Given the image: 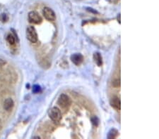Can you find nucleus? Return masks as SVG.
Listing matches in <instances>:
<instances>
[{"label":"nucleus","instance_id":"ddd939ff","mask_svg":"<svg viewBox=\"0 0 159 139\" xmlns=\"http://www.w3.org/2000/svg\"><path fill=\"white\" fill-rule=\"evenodd\" d=\"M41 89H40V87L39 85H34L33 86V91L34 93H38L39 91H40Z\"/></svg>","mask_w":159,"mask_h":139},{"label":"nucleus","instance_id":"2eb2a0df","mask_svg":"<svg viewBox=\"0 0 159 139\" xmlns=\"http://www.w3.org/2000/svg\"><path fill=\"white\" fill-rule=\"evenodd\" d=\"M5 64H6V62L4 61V60L0 59V68L2 67V66H4Z\"/></svg>","mask_w":159,"mask_h":139},{"label":"nucleus","instance_id":"f257e3e1","mask_svg":"<svg viewBox=\"0 0 159 139\" xmlns=\"http://www.w3.org/2000/svg\"><path fill=\"white\" fill-rule=\"evenodd\" d=\"M27 39L32 42L36 43L38 42V34L36 28L33 26H28L26 29Z\"/></svg>","mask_w":159,"mask_h":139},{"label":"nucleus","instance_id":"39448f33","mask_svg":"<svg viewBox=\"0 0 159 139\" xmlns=\"http://www.w3.org/2000/svg\"><path fill=\"white\" fill-rule=\"evenodd\" d=\"M42 13H43L44 17H45L47 20L50 21H53L55 20V13L53 11V10L51 9L49 7H45L43 11H42Z\"/></svg>","mask_w":159,"mask_h":139},{"label":"nucleus","instance_id":"0eeeda50","mask_svg":"<svg viewBox=\"0 0 159 139\" xmlns=\"http://www.w3.org/2000/svg\"><path fill=\"white\" fill-rule=\"evenodd\" d=\"M110 103H111L112 106L114 107V108H116V109L117 110L121 109V101L119 98L117 97V96H115V97L112 98L111 101H110Z\"/></svg>","mask_w":159,"mask_h":139},{"label":"nucleus","instance_id":"1a4fd4ad","mask_svg":"<svg viewBox=\"0 0 159 139\" xmlns=\"http://www.w3.org/2000/svg\"><path fill=\"white\" fill-rule=\"evenodd\" d=\"M93 59H94L95 63H96L97 66H102V56H101V54L98 52L95 53L94 55H93Z\"/></svg>","mask_w":159,"mask_h":139},{"label":"nucleus","instance_id":"f3484780","mask_svg":"<svg viewBox=\"0 0 159 139\" xmlns=\"http://www.w3.org/2000/svg\"><path fill=\"white\" fill-rule=\"evenodd\" d=\"M34 138H40V137L38 136V137H34Z\"/></svg>","mask_w":159,"mask_h":139},{"label":"nucleus","instance_id":"423d86ee","mask_svg":"<svg viewBox=\"0 0 159 139\" xmlns=\"http://www.w3.org/2000/svg\"><path fill=\"white\" fill-rule=\"evenodd\" d=\"M71 60H72V63L76 66H78L84 60V56L81 54H74L71 56Z\"/></svg>","mask_w":159,"mask_h":139},{"label":"nucleus","instance_id":"4468645a","mask_svg":"<svg viewBox=\"0 0 159 139\" xmlns=\"http://www.w3.org/2000/svg\"><path fill=\"white\" fill-rule=\"evenodd\" d=\"M113 85L115 87H118L120 86V80L115 79L113 81Z\"/></svg>","mask_w":159,"mask_h":139},{"label":"nucleus","instance_id":"9d476101","mask_svg":"<svg viewBox=\"0 0 159 139\" xmlns=\"http://www.w3.org/2000/svg\"><path fill=\"white\" fill-rule=\"evenodd\" d=\"M118 131L116 129H113L109 131L108 134H107V138H115L117 136Z\"/></svg>","mask_w":159,"mask_h":139},{"label":"nucleus","instance_id":"9b49d317","mask_svg":"<svg viewBox=\"0 0 159 139\" xmlns=\"http://www.w3.org/2000/svg\"><path fill=\"white\" fill-rule=\"evenodd\" d=\"M7 41H8V42L11 45L14 44L15 39L14 37H13V35H11V34H9V35L7 36Z\"/></svg>","mask_w":159,"mask_h":139},{"label":"nucleus","instance_id":"f03ea898","mask_svg":"<svg viewBox=\"0 0 159 139\" xmlns=\"http://www.w3.org/2000/svg\"><path fill=\"white\" fill-rule=\"evenodd\" d=\"M49 116L54 122H59L62 119V113L60 110L57 107H54L49 112Z\"/></svg>","mask_w":159,"mask_h":139},{"label":"nucleus","instance_id":"dca6fc26","mask_svg":"<svg viewBox=\"0 0 159 139\" xmlns=\"http://www.w3.org/2000/svg\"><path fill=\"white\" fill-rule=\"evenodd\" d=\"M119 23H120V15H119Z\"/></svg>","mask_w":159,"mask_h":139},{"label":"nucleus","instance_id":"7ed1b4c3","mask_svg":"<svg viewBox=\"0 0 159 139\" xmlns=\"http://www.w3.org/2000/svg\"><path fill=\"white\" fill-rule=\"evenodd\" d=\"M72 101L70 98L66 94H61L58 99V104L62 108H67L70 106Z\"/></svg>","mask_w":159,"mask_h":139},{"label":"nucleus","instance_id":"20e7f679","mask_svg":"<svg viewBox=\"0 0 159 139\" xmlns=\"http://www.w3.org/2000/svg\"><path fill=\"white\" fill-rule=\"evenodd\" d=\"M28 20L32 23L39 24L42 22V18L36 11H31L28 13Z\"/></svg>","mask_w":159,"mask_h":139},{"label":"nucleus","instance_id":"f8f14e48","mask_svg":"<svg viewBox=\"0 0 159 139\" xmlns=\"http://www.w3.org/2000/svg\"><path fill=\"white\" fill-rule=\"evenodd\" d=\"M91 122L93 124V125H95V126H98V123H99V119L97 117H93L91 118Z\"/></svg>","mask_w":159,"mask_h":139},{"label":"nucleus","instance_id":"6e6552de","mask_svg":"<svg viewBox=\"0 0 159 139\" xmlns=\"http://www.w3.org/2000/svg\"><path fill=\"white\" fill-rule=\"evenodd\" d=\"M13 101L11 99H7L4 102V109L7 111H9L13 107Z\"/></svg>","mask_w":159,"mask_h":139}]
</instances>
